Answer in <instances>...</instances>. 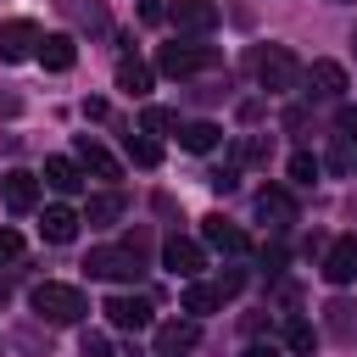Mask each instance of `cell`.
<instances>
[{"instance_id":"obj_15","label":"cell","mask_w":357,"mask_h":357,"mask_svg":"<svg viewBox=\"0 0 357 357\" xmlns=\"http://www.w3.org/2000/svg\"><path fill=\"white\" fill-rule=\"evenodd\" d=\"M0 195H6V206H11V212H33V206H39V178L17 167V173H6Z\"/></svg>"},{"instance_id":"obj_30","label":"cell","mask_w":357,"mask_h":357,"mask_svg":"<svg viewBox=\"0 0 357 357\" xmlns=\"http://www.w3.org/2000/svg\"><path fill=\"white\" fill-rule=\"evenodd\" d=\"M206 184H212L218 195H229V190L240 184V167H234V162H223V167H212V173H206Z\"/></svg>"},{"instance_id":"obj_8","label":"cell","mask_w":357,"mask_h":357,"mask_svg":"<svg viewBox=\"0 0 357 357\" xmlns=\"http://www.w3.org/2000/svg\"><path fill=\"white\" fill-rule=\"evenodd\" d=\"M301 84H307L318 100H340V95L351 89V84H346V67H340V61H329V56H324V61H312V67H301Z\"/></svg>"},{"instance_id":"obj_9","label":"cell","mask_w":357,"mask_h":357,"mask_svg":"<svg viewBox=\"0 0 357 357\" xmlns=\"http://www.w3.org/2000/svg\"><path fill=\"white\" fill-rule=\"evenodd\" d=\"M195 340H201V324L195 318H173V324L156 329V357H184V351H195Z\"/></svg>"},{"instance_id":"obj_19","label":"cell","mask_w":357,"mask_h":357,"mask_svg":"<svg viewBox=\"0 0 357 357\" xmlns=\"http://www.w3.org/2000/svg\"><path fill=\"white\" fill-rule=\"evenodd\" d=\"M45 184L61 190V195H73V190L84 184V167H78L73 156H45Z\"/></svg>"},{"instance_id":"obj_3","label":"cell","mask_w":357,"mask_h":357,"mask_svg":"<svg viewBox=\"0 0 357 357\" xmlns=\"http://www.w3.org/2000/svg\"><path fill=\"white\" fill-rule=\"evenodd\" d=\"M89 279H112V284H134L145 268H139V245H95L84 257Z\"/></svg>"},{"instance_id":"obj_35","label":"cell","mask_w":357,"mask_h":357,"mask_svg":"<svg viewBox=\"0 0 357 357\" xmlns=\"http://www.w3.org/2000/svg\"><path fill=\"white\" fill-rule=\"evenodd\" d=\"M240 284H245V273H240V268H234V273H223V279H218V296H234V290H240Z\"/></svg>"},{"instance_id":"obj_4","label":"cell","mask_w":357,"mask_h":357,"mask_svg":"<svg viewBox=\"0 0 357 357\" xmlns=\"http://www.w3.org/2000/svg\"><path fill=\"white\" fill-rule=\"evenodd\" d=\"M156 67H162L167 78H190V73H201V67H218V50H212V45H162V50H156Z\"/></svg>"},{"instance_id":"obj_20","label":"cell","mask_w":357,"mask_h":357,"mask_svg":"<svg viewBox=\"0 0 357 357\" xmlns=\"http://www.w3.org/2000/svg\"><path fill=\"white\" fill-rule=\"evenodd\" d=\"M56 6H61L78 28H89V33H106V28H112V17H106V6H100V0H56Z\"/></svg>"},{"instance_id":"obj_14","label":"cell","mask_w":357,"mask_h":357,"mask_svg":"<svg viewBox=\"0 0 357 357\" xmlns=\"http://www.w3.org/2000/svg\"><path fill=\"white\" fill-rule=\"evenodd\" d=\"M324 279L329 284H351L357 279V240H335L324 251Z\"/></svg>"},{"instance_id":"obj_28","label":"cell","mask_w":357,"mask_h":357,"mask_svg":"<svg viewBox=\"0 0 357 357\" xmlns=\"http://www.w3.org/2000/svg\"><path fill=\"white\" fill-rule=\"evenodd\" d=\"M284 346H290V351H312V346H318V329H312L307 318H290V324H284Z\"/></svg>"},{"instance_id":"obj_36","label":"cell","mask_w":357,"mask_h":357,"mask_svg":"<svg viewBox=\"0 0 357 357\" xmlns=\"http://www.w3.org/2000/svg\"><path fill=\"white\" fill-rule=\"evenodd\" d=\"M240 357H279V351H273V346H245Z\"/></svg>"},{"instance_id":"obj_32","label":"cell","mask_w":357,"mask_h":357,"mask_svg":"<svg viewBox=\"0 0 357 357\" xmlns=\"http://www.w3.org/2000/svg\"><path fill=\"white\" fill-rule=\"evenodd\" d=\"M78 357H112V340H106V335H84Z\"/></svg>"},{"instance_id":"obj_18","label":"cell","mask_w":357,"mask_h":357,"mask_svg":"<svg viewBox=\"0 0 357 357\" xmlns=\"http://www.w3.org/2000/svg\"><path fill=\"white\" fill-rule=\"evenodd\" d=\"M78 223H84V218H78L73 206H45V223H39V234H45L50 245H67V240L78 234Z\"/></svg>"},{"instance_id":"obj_34","label":"cell","mask_w":357,"mask_h":357,"mask_svg":"<svg viewBox=\"0 0 357 357\" xmlns=\"http://www.w3.org/2000/svg\"><path fill=\"white\" fill-rule=\"evenodd\" d=\"M139 17H145V22H162L167 6H162V0H139Z\"/></svg>"},{"instance_id":"obj_12","label":"cell","mask_w":357,"mask_h":357,"mask_svg":"<svg viewBox=\"0 0 357 357\" xmlns=\"http://www.w3.org/2000/svg\"><path fill=\"white\" fill-rule=\"evenodd\" d=\"M73 162H78L84 173H95V178H106V184H112V178L123 173V167H117V156H112L106 145H95L89 134H78V156H73Z\"/></svg>"},{"instance_id":"obj_23","label":"cell","mask_w":357,"mask_h":357,"mask_svg":"<svg viewBox=\"0 0 357 357\" xmlns=\"http://www.w3.org/2000/svg\"><path fill=\"white\" fill-rule=\"evenodd\" d=\"M324 312H329V335H335L340 346H357V307H351V301H329Z\"/></svg>"},{"instance_id":"obj_31","label":"cell","mask_w":357,"mask_h":357,"mask_svg":"<svg viewBox=\"0 0 357 357\" xmlns=\"http://www.w3.org/2000/svg\"><path fill=\"white\" fill-rule=\"evenodd\" d=\"M17 257H22V234H17V229H0V268L17 262Z\"/></svg>"},{"instance_id":"obj_2","label":"cell","mask_w":357,"mask_h":357,"mask_svg":"<svg viewBox=\"0 0 357 357\" xmlns=\"http://www.w3.org/2000/svg\"><path fill=\"white\" fill-rule=\"evenodd\" d=\"M33 312L45 318V324H78L84 312H89V301H84V290L78 284H61V279H45V284H33Z\"/></svg>"},{"instance_id":"obj_26","label":"cell","mask_w":357,"mask_h":357,"mask_svg":"<svg viewBox=\"0 0 357 357\" xmlns=\"http://www.w3.org/2000/svg\"><path fill=\"white\" fill-rule=\"evenodd\" d=\"M268 156H273V139H262V134H245V139L234 145V167H240V162H257V167H268Z\"/></svg>"},{"instance_id":"obj_38","label":"cell","mask_w":357,"mask_h":357,"mask_svg":"<svg viewBox=\"0 0 357 357\" xmlns=\"http://www.w3.org/2000/svg\"><path fill=\"white\" fill-rule=\"evenodd\" d=\"M351 50H357V28H351Z\"/></svg>"},{"instance_id":"obj_33","label":"cell","mask_w":357,"mask_h":357,"mask_svg":"<svg viewBox=\"0 0 357 357\" xmlns=\"http://www.w3.org/2000/svg\"><path fill=\"white\" fill-rule=\"evenodd\" d=\"M335 128H340V139H357V106H340Z\"/></svg>"},{"instance_id":"obj_24","label":"cell","mask_w":357,"mask_h":357,"mask_svg":"<svg viewBox=\"0 0 357 357\" xmlns=\"http://www.w3.org/2000/svg\"><path fill=\"white\" fill-rule=\"evenodd\" d=\"M212 307H223L218 284H195V279H190V284H184V312H190V318H206Z\"/></svg>"},{"instance_id":"obj_29","label":"cell","mask_w":357,"mask_h":357,"mask_svg":"<svg viewBox=\"0 0 357 357\" xmlns=\"http://www.w3.org/2000/svg\"><path fill=\"white\" fill-rule=\"evenodd\" d=\"M318 173H324V162H318V156H307V151H296V156H290V178H296V184H318Z\"/></svg>"},{"instance_id":"obj_37","label":"cell","mask_w":357,"mask_h":357,"mask_svg":"<svg viewBox=\"0 0 357 357\" xmlns=\"http://www.w3.org/2000/svg\"><path fill=\"white\" fill-rule=\"evenodd\" d=\"M17 106H22V100H17V95H0V112H6V117H11V112H17Z\"/></svg>"},{"instance_id":"obj_22","label":"cell","mask_w":357,"mask_h":357,"mask_svg":"<svg viewBox=\"0 0 357 357\" xmlns=\"http://www.w3.org/2000/svg\"><path fill=\"white\" fill-rule=\"evenodd\" d=\"M117 89H123V95H134V100H139V95H145V89H151V67H145V61H139V56H123V61H117Z\"/></svg>"},{"instance_id":"obj_7","label":"cell","mask_w":357,"mask_h":357,"mask_svg":"<svg viewBox=\"0 0 357 357\" xmlns=\"http://www.w3.org/2000/svg\"><path fill=\"white\" fill-rule=\"evenodd\" d=\"M167 17H173L178 33H195V39L218 28V6L212 0H167Z\"/></svg>"},{"instance_id":"obj_13","label":"cell","mask_w":357,"mask_h":357,"mask_svg":"<svg viewBox=\"0 0 357 357\" xmlns=\"http://www.w3.org/2000/svg\"><path fill=\"white\" fill-rule=\"evenodd\" d=\"M123 212H128V195H123V190H95V195H89V206H84V223L112 229Z\"/></svg>"},{"instance_id":"obj_11","label":"cell","mask_w":357,"mask_h":357,"mask_svg":"<svg viewBox=\"0 0 357 357\" xmlns=\"http://www.w3.org/2000/svg\"><path fill=\"white\" fill-rule=\"evenodd\" d=\"M201 240H206L212 251H229V257H234V251H245V229H240V223H229L223 212L201 218Z\"/></svg>"},{"instance_id":"obj_27","label":"cell","mask_w":357,"mask_h":357,"mask_svg":"<svg viewBox=\"0 0 357 357\" xmlns=\"http://www.w3.org/2000/svg\"><path fill=\"white\" fill-rule=\"evenodd\" d=\"M139 128H145V134H173V128H178V112H167V106H145V112H139Z\"/></svg>"},{"instance_id":"obj_21","label":"cell","mask_w":357,"mask_h":357,"mask_svg":"<svg viewBox=\"0 0 357 357\" xmlns=\"http://www.w3.org/2000/svg\"><path fill=\"white\" fill-rule=\"evenodd\" d=\"M218 139H223V128H218V123H206V117L178 123V145H184V151H195V156H201V151H212Z\"/></svg>"},{"instance_id":"obj_6","label":"cell","mask_w":357,"mask_h":357,"mask_svg":"<svg viewBox=\"0 0 357 357\" xmlns=\"http://www.w3.org/2000/svg\"><path fill=\"white\" fill-rule=\"evenodd\" d=\"M39 28L28 22V17H11V22H0V61H28L33 50H39Z\"/></svg>"},{"instance_id":"obj_1","label":"cell","mask_w":357,"mask_h":357,"mask_svg":"<svg viewBox=\"0 0 357 357\" xmlns=\"http://www.w3.org/2000/svg\"><path fill=\"white\" fill-rule=\"evenodd\" d=\"M251 73H257V84H262L268 95H284V89L301 84V61H296V50H284V45H257V50H251Z\"/></svg>"},{"instance_id":"obj_25","label":"cell","mask_w":357,"mask_h":357,"mask_svg":"<svg viewBox=\"0 0 357 357\" xmlns=\"http://www.w3.org/2000/svg\"><path fill=\"white\" fill-rule=\"evenodd\" d=\"M123 151H128V162H134V167H156V162H162V145H156L145 128H139V134H128V139H123Z\"/></svg>"},{"instance_id":"obj_17","label":"cell","mask_w":357,"mask_h":357,"mask_svg":"<svg viewBox=\"0 0 357 357\" xmlns=\"http://www.w3.org/2000/svg\"><path fill=\"white\" fill-rule=\"evenodd\" d=\"M33 56H39V61H45V67H50V73H67V67H73V61H78V45H73V39H67V33H45V39H39V50H33Z\"/></svg>"},{"instance_id":"obj_16","label":"cell","mask_w":357,"mask_h":357,"mask_svg":"<svg viewBox=\"0 0 357 357\" xmlns=\"http://www.w3.org/2000/svg\"><path fill=\"white\" fill-rule=\"evenodd\" d=\"M257 218H262V223H273V229L296 223V201H290V190H273V184H268V190L257 195Z\"/></svg>"},{"instance_id":"obj_5","label":"cell","mask_w":357,"mask_h":357,"mask_svg":"<svg viewBox=\"0 0 357 357\" xmlns=\"http://www.w3.org/2000/svg\"><path fill=\"white\" fill-rule=\"evenodd\" d=\"M162 268L178 273V279H195V273L206 268V251H201L195 240H184V234H167V240H162Z\"/></svg>"},{"instance_id":"obj_10","label":"cell","mask_w":357,"mask_h":357,"mask_svg":"<svg viewBox=\"0 0 357 357\" xmlns=\"http://www.w3.org/2000/svg\"><path fill=\"white\" fill-rule=\"evenodd\" d=\"M100 312H106L117 329H145V324H151V301H145V296H128V290H117Z\"/></svg>"}]
</instances>
